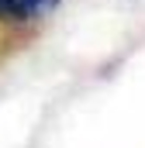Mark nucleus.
<instances>
[{
  "instance_id": "f03ea898",
  "label": "nucleus",
  "mask_w": 145,
  "mask_h": 148,
  "mask_svg": "<svg viewBox=\"0 0 145 148\" xmlns=\"http://www.w3.org/2000/svg\"><path fill=\"white\" fill-rule=\"evenodd\" d=\"M21 7L28 10V17H38V14H48L59 7V0H21Z\"/></svg>"
},
{
  "instance_id": "f257e3e1",
  "label": "nucleus",
  "mask_w": 145,
  "mask_h": 148,
  "mask_svg": "<svg viewBox=\"0 0 145 148\" xmlns=\"http://www.w3.org/2000/svg\"><path fill=\"white\" fill-rule=\"evenodd\" d=\"M0 21H31L21 0H0Z\"/></svg>"
}]
</instances>
